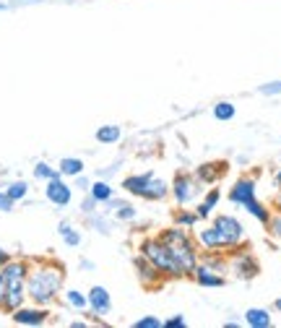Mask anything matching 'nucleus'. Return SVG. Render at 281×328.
Instances as JSON below:
<instances>
[{
  "label": "nucleus",
  "mask_w": 281,
  "mask_h": 328,
  "mask_svg": "<svg viewBox=\"0 0 281 328\" xmlns=\"http://www.w3.org/2000/svg\"><path fill=\"white\" fill-rule=\"evenodd\" d=\"M143 255L151 261V266L156 271H167V273H172V276H183L180 268H177V263H175V258H172L169 248L161 240H146L143 242Z\"/></svg>",
  "instance_id": "obj_2"
},
{
  "label": "nucleus",
  "mask_w": 281,
  "mask_h": 328,
  "mask_svg": "<svg viewBox=\"0 0 281 328\" xmlns=\"http://www.w3.org/2000/svg\"><path fill=\"white\" fill-rule=\"evenodd\" d=\"M8 196H11L13 200H16V198H24V196H26V185H24V182H16V185L8 188Z\"/></svg>",
  "instance_id": "obj_23"
},
{
  "label": "nucleus",
  "mask_w": 281,
  "mask_h": 328,
  "mask_svg": "<svg viewBox=\"0 0 281 328\" xmlns=\"http://www.w3.org/2000/svg\"><path fill=\"white\" fill-rule=\"evenodd\" d=\"M3 279H5L3 302H5V307L16 310L21 305V297H24V266H21V263H11V266H5Z\"/></svg>",
  "instance_id": "obj_3"
},
{
  "label": "nucleus",
  "mask_w": 281,
  "mask_h": 328,
  "mask_svg": "<svg viewBox=\"0 0 281 328\" xmlns=\"http://www.w3.org/2000/svg\"><path fill=\"white\" fill-rule=\"evenodd\" d=\"M123 188L135 193V196H146V198H161L167 193V185L154 177L151 172H146V175H141V177H128L123 182Z\"/></svg>",
  "instance_id": "obj_5"
},
{
  "label": "nucleus",
  "mask_w": 281,
  "mask_h": 328,
  "mask_svg": "<svg viewBox=\"0 0 281 328\" xmlns=\"http://www.w3.org/2000/svg\"><path fill=\"white\" fill-rule=\"evenodd\" d=\"M92 196H94L96 200H107V198L112 196V188L104 185V182H96V185L92 188Z\"/></svg>",
  "instance_id": "obj_20"
},
{
  "label": "nucleus",
  "mask_w": 281,
  "mask_h": 328,
  "mask_svg": "<svg viewBox=\"0 0 281 328\" xmlns=\"http://www.w3.org/2000/svg\"><path fill=\"white\" fill-rule=\"evenodd\" d=\"M89 302H92V307L96 310V313H110V295H107V289L102 287H94L92 292H89Z\"/></svg>",
  "instance_id": "obj_10"
},
{
  "label": "nucleus",
  "mask_w": 281,
  "mask_h": 328,
  "mask_svg": "<svg viewBox=\"0 0 281 328\" xmlns=\"http://www.w3.org/2000/svg\"><path fill=\"white\" fill-rule=\"evenodd\" d=\"M47 198L52 200V203H58V206H65L70 200V188L62 185V182L55 177V180H50V185H47Z\"/></svg>",
  "instance_id": "obj_8"
},
{
  "label": "nucleus",
  "mask_w": 281,
  "mask_h": 328,
  "mask_svg": "<svg viewBox=\"0 0 281 328\" xmlns=\"http://www.w3.org/2000/svg\"><path fill=\"white\" fill-rule=\"evenodd\" d=\"M245 208H248V211H250L252 216H255V219H260V222H268V211H266V208H263V206L258 203L255 198H252V200H248V203H245Z\"/></svg>",
  "instance_id": "obj_17"
},
{
  "label": "nucleus",
  "mask_w": 281,
  "mask_h": 328,
  "mask_svg": "<svg viewBox=\"0 0 281 328\" xmlns=\"http://www.w3.org/2000/svg\"><path fill=\"white\" fill-rule=\"evenodd\" d=\"M117 138H120V128H115V125H104L96 131V141H102V143H112Z\"/></svg>",
  "instance_id": "obj_15"
},
{
  "label": "nucleus",
  "mask_w": 281,
  "mask_h": 328,
  "mask_svg": "<svg viewBox=\"0 0 281 328\" xmlns=\"http://www.w3.org/2000/svg\"><path fill=\"white\" fill-rule=\"evenodd\" d=\"M68 299H70V305H76V307H84L86 305V297L81 295V292H68Z\"/></svg>",
  "instance_id": "obj_25"
},
{
  "label": "nucleus",
  "mask_w": 281,
  "mask_h": 328,
  "mask_svg": "<svg viewBox=\"0 0 281 328\" xmlns=\"http://www.w3.org/2000/svg\"><path fill=\"white\" fill-rule=\"evenodd\" d=\"M216 230L229 240V245L242 240V227H240L237 219H232V216H219V219H216Z\"/></svg>",
  "instance_id": "obj_6"
},
{
  "label": "nucleus",
  "mask_w": 281,
  "mask_h": 328,
  "mask_svg": "<svg viewBox=\"0 0 281 328\" xmlns=\"http://www.w3.org/2000/svg\"><path fill=\"white\" fill-rule=\"evenodd\" d=\"M120 216H123V219H130V216H133V208H128V206H123V211H120Z\"/></svg>",
  "instance_id": "obj_30"
},
{
  "label": "nucleus",
  "mask_w": 281,
  "mask_h": 328,
  "mask_svg": "<svg viewBox=\"0 0 281 328\" xmlns=\"http://www.w3.org/2000/svg\"><path fill=\"white\" fill-rule=\"evenodd\" d=\"M44 318H47V313H42V310H16L13 321L26 323V326H39V323H44Z\"/></svg>",
  "instance_id": "obj_11"
},
{
  "label": "nucleus",
  "mask_w": 281,
  "mask_h": 328,
  "mask_svg": "<svg viewBox=\"0 0 281 328\" xmlns=\"http://www.w3.org/2000/svg\"><path fill=\"white\" fill-rule=\"evenodd\" d=\"M58 287H60V271H37L29 279V295L37 302H47L58 292Z\"/></svg>",
  "instance_id": "obj_4"
},
{
  "label": "nucleus",
  "mask_w": 281,
  "mask_h": 328,
  "mask_svg": "<svg viewBox=\"0 0 281 328\" xmlns=\"http://www.w3.org/2000/svg\"><path fill=\"white\" fill-rule=\"evenodd\" d=\"M216 200H219V193H216V190H211V193H208L206 196V203H201V206H198V216H208V211H211V208L216 206Z\"/></svg>",
  "instance_id": "obj_19"
},
{
  "label": "nucleus",
  "mask_w": 281,
  "mask_h": 328,
  "mask_svg": "<svg viewBox=\"0 0 281 328\" xmlns=\"http://www.w3.org/2000/svg\"><path fill=\"white\" fill-rule=\"evenodd\" d=\"M3 292H5V279H3V271H0V302H3Z\"/></svg>",
  "instance_id": "obj_31"
},
{
  "label": "nucleus",
  "mask_w": 281,
  "mask_h": 328,
  "mask_svg": "<svg viewBox=\"0 0 281 328\" xmlns=\"http://www.w3.org/2000/svg\"><path fill=\"white\" fill-rule=\"evenodd\" d=\"M11 203H13V198L11 196H3V193H0V208H3V211H8V208H11Z\"/></svg>",
  "instance_id": "obj_26"
},
{
  "label": "nucleus",
  "mask_w": 281,
  "mask_h": 328,
  "mask_svg": "<svg viewBox=\"0 0 281 328\" xmlns=\"http://www.w3.org/2000/svg\"><path fill=\"white\" fill-rule=\"evenodd\" d=\"M3 261H5V253H3V250H0V263H3Z\"/></svg>",
  "instance_id": "obj_33"
},
{
  "label": "nucleus",
  "mask_w": 281,
  "mask_h": 328,
  "mask_svg": "<svg viewBox=\"0 0 281 328\" xmlns=\"http://www.w3.org/2000/svg\"><path fill=\"white\" fill-rule=\"evenodd\" d=\"M214 115L219 117V120H232V117H234V107L229 102H219L214 107Z\"/></svg>",
  "instance_id": "obj_18"
},
{
  "label": "nucleus",
  "mask_w": 281,
  "mask_h": 328,
  "mask_svg": "<svg viewBox=\"0 0 281 328\" xmlns=\"http://www.w3.org/2000/svg\"><path fill=\"white\" fill-rule=\"evenodd\" d=\"M37 177H50V180H55V177H58V172H55V169H50L47 164H37Z\"/></svg>",
  "instance_id": "obj_24"
},
{
  "label": "nucleus",
  "mask_w": 281,
  "mask_h": 328,
  "mask_svg": "<svg viewBox=\"0 0 281 328\" xmlns=\"http://www.w3.org/2000/svg\"><path fill=\"white\" fill-rule=\"evenodd\" d=\"M245 321H248L252 328H268L271 326V315L266 313V310H260V307H252L245 313Z\"/></svg>",
  "instance_id": "obj_12"
},
{
  "label": "nucleus",
  "mask_w": 281,
  "mask_h": 328,
  "mask_svg": "<svg viewBox=\"0 0 281 328\" xmlns=\"http://www.w3.org/2000/svg\"><path fill=\"white\" fill-rule=\"evenodd\" d=\"M274 232L281 237V219H279V222H274Z\"/></svg>",
  "instance_id": "obj_32"
},
{
  "label": "nucleus",
  "mask_w": 281,
  "mask_h": 328,
  "mask_svg": "<svg viewBox=\"0 0 281 328\" xmlns=\"http://www.w3.org/2000/svg\"><path fill=\"white\" fill-rule=\"evenodd\" d=\"M175 196H177L180 203H187V200L195 196V185H193V180H190L187 175H180L175 180Z\"/></svg>",
  "instance_id": "obj_9"
},
{
  "label": "nucleus",
  "mask_w": 281,
  "mask_h": 328,
  "mask_svg": "<svg viewBox=\"0 0 281 328\" xmlns=\"http://www.w3.org/2000/svg\"><path fill=\"white\" fill-rule=\"evenodd\" d=\"M276 307H279V310H281V299H276Z\"/></svg>",
  "instance_id": "obj_35"
},
{
  "label": "nucleus",
  "mask_w": 281,
  "mask_h": 328,
  "mask_svg": "<svg viewBox=\"0 0 281 328\" xmlns=\"http://www.w3.org/2000/svg\"><path fill=\"white\" fill-rule=\"evenodd\" d=\"M81 169H84L81 159H62L60 162V172H62V175H81Z\"/></svg>",
  "instance_id": "obj_16"
},
{
  "label": "nucleus",
  "mask_w": 281,
  "mask_h": 328,
  "mask_svg": "<svg viewBox=\"0 0 281 328\" xmlns=\"http://www.w3.org/2000/svg\"><path fill=\"white\" fill-rule=\"evenodd\" d=\"M161 242L169 248V253H172V258H175L180 273H187V271L195 268V250H193V245L187 242V237L183 232L169 230V232H164Z\"/></svg>",
  "instance_id": "obj_1"
},
{
  "label": "nucleus",
  "mask_w": 281,
  "mask_h": 328,
  "mask_svg": "<svg viewBox=\"0 0 281 328\" xmlns=\"http://www.w3.org/2000/svg\"><path fill=\"white\" fill-rule=\"evenodd\" d=\"M281 91V81L279 84H268V86H263V94H279Z\"/></svg>",
  "instance_id": "obj_27"
},
{
  "label": "nucleus",
  "mask_w": 281,
  "mask_h": 328,
  "mask_svg": "<svg viewBox=\"0 0 281 328\" xmlns=\"http://www.w3.org/2000/svg\"><path fill=\"white\" fill-rule=\"evenodd\" d=\"M229 198L234 200V203H242V206H245L248 200L255 198V182H252V180H240L237 185L232 188Z\"/></svg>",
  "instance_id": "obj_7"
},
{
  "label": "nucleus",
  "mask_w": 281,
  "mask_h": 328,
  "mask_svg": "<svg viewBox=\"0 0 281 328\" xmlns=\"http://www.w3.org/2000/svg\"><path fill=\"white\" fill-rule=\"evenodd\" d=\"M201 240H203V245H208V248H224V245H229V240H226L216 227H214V230H203Z\"/></svg>",
  "instance_id": "obj_13"
},
{
  "label": "nucleus",
  "mask_w": 281,
  "mask_h": 328,
  "mask_svg": "<svg viewBox=\"0 0 281 328\" xmlns=\"http://www.w3.org/2000/svg\"><path fill=\"white\" fill-rule=\"evenodd\" d=\"M276 182H279V188H281V172H279V175H276Z\"/></svg>",
  "instance_id": "obj_34"
},
{
  "label": "nucleus",
  "mask_w": 281,
  "mask_h": 328,
  "mask_svg": "<svg viewBox=\"0 0 281 328\" xmlns=\"http://www.w3.org/2000/svg\"><path fill=\"white\" fill-rule=\"evenodd\" d=\"M0 8H5V5H0Z\"/></svg>",
  "instance_id": "obj_36"
},
{
  "label": "nucleus",
  "mask_w": 281,
  "mask_h": 328,
  "mask_svg": "<svg viewBox=\"0 0 281 328\" xmlns=\"http://www.w3.org/2000/svg\"><path fill=\"white\" fill-rule=\"evenodd\" d=\"M161 326H172V328H175V326H185V321H183V318H172V321L161 323Z\"/></svg>",
  "instance_id": "obj_28"
},
{
  "label": "nucleus",
  "mask_w": 281,
  "mask_h": 328,
  "mask_svg": "<svg viewBox=\"0 0 281 328\" xmlns=\"http://www.w3.org/2000/svg\"><path fill=\"white\" fill-rule=\"evenodd\" d=\"M195 219H198V214H195V216H190V214H185V216H180V222H183V224H193V222H195Z\"/></svg>",
  "instance_id": "obj_29"
},
{
  "label": "nucleus",
  "mask_w": 281,
  "mask_h": 328,
  "mask_svg": "<svg viewBox=\"0 0 281 328\" xmlns=\"http://www.w3.org/2000/svg\"><path fill=\"white\" fill-rule=\"evenodd\" d=\"M195 279H198V284H201V287H224V279L214 276V271H208V268H198Z\"/></svg>",
  "instance_id": "obj_14"
},
{
  "label": "nucleus",
  "mask_w": 281,
  "mask_h": 328,
  "mask_svg": "<svg viewBox=\"0 0 281 328\" xmlns=\"http://www.w3.org/2000/svg\"><path fill=\"white\" fill-rule=\"evenodd\" d=\"M60 232H62V237H65V242H68V245H78V242H81V237H78L73 230H70L68 224H60Z\"/></svg>",
  "instance_id": "obj_21"
},
{
  "label": "nucleus",
  "mask_w": 281,
  "mask_h": 328,
  "mask_svg": "<svg viewBox=\"0 0 281 328\" xmlns=\"http://www.w3.org/2000/svg\"><path fill=\"white\" fill-rule=\"evenodd\" d=\"M133 326L135 328H159L161 321H159V318H141V321H135Z\"/></svg>",
  "instance_id": "obj_22"
}]
</instances>
